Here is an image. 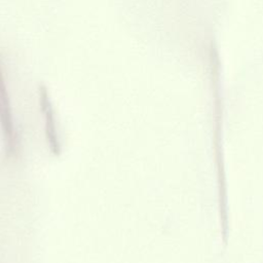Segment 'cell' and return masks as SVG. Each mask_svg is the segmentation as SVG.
<instances>
[{
	"label": "cell",
	"mask_w": 263,
	"mask_h": 263,
	"mask_svg": "<svg viewBox=\"0 0 263 263\" xmlns=\"http://www.w3.org/2000/svg\"><path fill=\"white\" fill-rule=\"evenodd\" d=\"M40 106L42 110V114L44 117V128H45V135L48 142V146L50 151L59 155L61 152V145L59 143L55 122H54V114L52 105L50 103L47 90L44 86L40 87Z\"/></svg>",
	"instance_id": "7a4b0ae2"
},
{
	"label": "cell",
	"mask_w": 263,
	"mask_h": 263,
	"mask_svg": "<svg viewBox=\"0 0 263 263\" xmlns=\"http://www.w3.org/2000/svg\"><path fill=\"white\" fill-rule=\"evenodd\" d=\"M0 125L7 145V151L13 152L16 145V138L14 132V125L12 120V113L10 107V101L2 72V66L0 62Z\"/></svg>",
	"instance_id": "6da1fadb"
}]
</instances>
